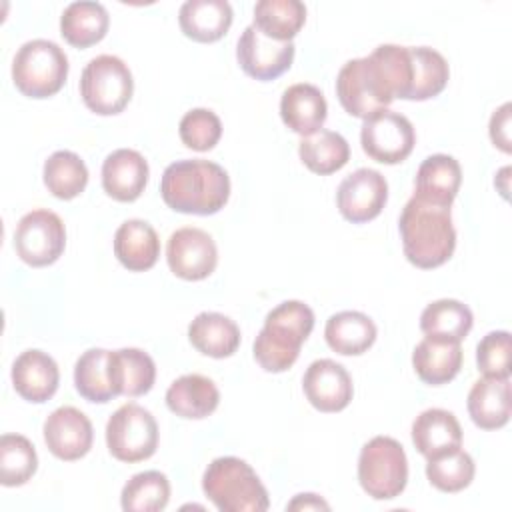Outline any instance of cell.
Returning a JSON list of instances; mask_svg holds the SVG:
<instances>
[{"instance_id": "obj_15", "label": "cell", "mask_w": 512, "mask_h": 512, "mask_svg": "<svg viewBox=\"0 0 512 512\" xmlns=\"http://www.w3.org/2000/svg\"><path fill=\"white\" fill-rule=\"evenodd\" d=\"M44 442L48 450L66 462L80 460L92 448L94 430L90 418L74 406L56 408L44 422Z\"/></svg>"}, {"instance_id": "obj_4", "label": "cell", "mask_w": 512, "mask_h": 512, "mask_svg": "<svg viewBox=\"0 0 512 512\" xmlns=\"http://www.w3.org/2000/svg\"><path fill=\"white\" fill-rule=\"evenodd\" d=\"M202 490L222 512H264L270 506L254 468L236 456L214 458L204 470Z\"/></svg>"}, {"instance_id": "obj_2", "label": "cell", "mask_w": 512, "mask_h": 512, "mask_svg": "<svg viewBox=\"0 0 512 512\" xmlns=\"http://www.w3.org/2000/svg\"><path fill=\"white\" fill-rule=\"evenodd\" d=\"M398 230L404 256L416 268H438L454 254L456 230L450 208L434 206L412 196L402 208Z\"/></svg>"}, {"instance_id": "obj_3", "label": "cell", "mask_w": 512, "mask_h": 512, "mask_svg": "<svg viewBox=\"0 0 512 512\" xmlns=\"http://www.w3.org/2000/svg\"><path fill=\"white\" fill-rule=\"evenodd\" d=\"M314 328V312L300 300H286L272 308L254 340V358L262 370L278 374L288 370Z\"/></svg>"}, {"instance_id": "obj_38", "label": "cell", "mask_w": 512, "mask_h": 512, "mask_svg": "<svg viewBox=\"0 0 512 512\" xmlns=\"http://www.w3.org/2000/svg\"><path fill=\"white\" fill-rule=\"evenodd\" d=\"M38 468L34 444L22 434H4L0 438V482L8 488L26 484Z\"/></svg>"}, {"instance_id": "obj_32", "label": "cell", "mask_w": 512, "mask_h": 512, "mask_svg": "<svg viewBox=\"0 0 512 512\" xmlns=\"http://www.w3.org/2000/svg\"><path fill=\"white\" fill-rule=\"evenodd\" d=\"M306 22V6L300 0H260L254 4L256 30L276 42H292Z\"/></svg>"}, {"instance_id": "obj_31", "label": "cell", "mask_w": 512, "mask_h": 512, "mask_svg": "<svg viewBox=\"0 0 512 512\" xmlns=\"http://www.w3.org/2000/svg\"><path fill=\"white\" fill-rule=\"evenodd\" d=\"M110 26L108 10L100 2H72L60 16L62 38L76 48H88L100 42Z\"/></svg>"}, {"instance_id": "obj_34", "label": "cell", "mask_w": 512, "mask_h": 512, "mask_svg": "<svg viewBox=\"0 0 512 512\" xmlns=\"http://www.w3.org/2000/svg\"><path fill=\"white\" fill-rule=\"evenodd\" d=\"M74 386L78 394L88 402H110L116 398L112 368H110V350L90 348L86 350L74 366Z\"/></svg>"}, {"instance_id": "obj_5", "label": "cell", "mask_w": 512, "mask_h": 512, "mask_svg": "<svg viewBox=\"0 0 512 512\" xmlns=\"http://www.w3.org/2000/svg\"><path fill=\"white\" fill-rule=\"evenodd\" d=\"M336 96L350 116L362 120L386 110L394 100L390 80L374 52L364 58H352L340 68Z\"/></svg>"}, {"instance_id": "obj_10", "label": "cell", "mask_w": 512, "mask_h": 512, "mask_svg": "<svg viewBox=\"0 0 512 512\" xmlns=\"http://www.w3.org/2000/svg\"><path fill=\"white\" fill-rule=\"evenodd\" d=\"M66 246L62 218L46 208L24 214L14 230V248L22 262L34 268L54 264Z\"/></svg>"}, {"instance_id": "obj_43", "label": "cell", "mask_w": 512, "mask_h": 512, "mask_svg": "<svg viewBox=\"0 0 512 512\" xmlns=\"http://www.w3.org/2000/svg\"><path fill=\"white\" fill-rule=\"evenodd\" d=\"M286 510H330V504L322 500L318 494L306 492V494H296L294 500L286 504Z\"/></svg>"}, {"instance_id": "obj_13", "label": "cell", "mask_w": 512, "mask_h": 512, "mask_svg": "<svg viewBox=\"0 0 512 512\" xmlns=\"http://www.w3.org/2000/svg\"><path fill=\"white\" fill-rule=\"evenodd\" d=\"M388 200L386 178L372 168H358L348 174L336 192V206L340 214L352 224L374 220Z\"/></svg>"}, {"instance_id": "obj_24", "label": "cell", "mask_w": 512, "mask_h": 512, "mask_svg": "<svg viewBox=\"0 0 512 512\" xmlns=\"http://www.w3.org/2000/svg\"><path fill=\"white\" fill-rule=\"evenodd\" d=\"M232 6L226 0H188L180 6L178 24L194 42H216L232 26Z\"/></svg>"}, {"instance_id": "obj_33", "label": "cell", "mask_w": 512, "mask_h": 512, "mask_svg": "<svg viewBox=\"0 0 512 512\" xmlns=\"http://www.w3.org/2000/svg\"><path fill=\"white\" fill-rule=\"evenodd\" d=\"M298 156L310 172L326 176L346 166L350 158V146L342 134L322 128L300 140Z\"/></svg>"}, {"instance_id": "obj_7", "label": "cell", "mask_w": 512, "mask_h": 512, "mask_svg": "<svg viewBox=\"0 0 512 512\" xmlns=\"http://www.w3.org/2000/svg\"><path fill=\"white\" fill-rule=\"evenodd\" d=\"M358 482L374 500L400 496L408 482V458L402 444L390 436L368 440L358 458Z\"/></svg>"}, {"instance_id": "obj_39", "label": "cell", "mask_w": 512, "mask_h": 512, "mask_svg": "<svg viewBox=\"0 0 512 512\" xmlns=\"http://www.w3.org/2000/svg\"><path fill=\"white\" fill-rule=\"evenodd\" d=\"M474 460L462 448L448 450L428 460L426 478L440 492H460L474 480Z\"/></svg>"}, {"instance_id": "obj_6", "label": "cell", "mask_w": 512, "mask_h": 512, "mask_svg": "<svg viewBox=\"0 0 512 512\" xmlns=\"http://www.w3.org/2000/svg\"><path fill=\"white\" fill-rule=\"evenodd\" d=\"M68 78V56L44 38L24 42L12 60L14 86L28 98H50Z\"/></svg>"}, {"instance_id": "obj_35", "label": "cell", "mask_w": 512, "mask_h": 512, "mask_svg": "<svg viewBox=\"0 0 512 512\" xmlns=\"http://www.w3.org/2000/svg\"><path fill=\"white\" fill-rule=\"evenodd\" d=\"M44 184L52 196L72 200L84 192L88 184V168L78 154L56 150L44 162Z\"/></svg>"}, {"instance_id": "obj_25", "label": "cell", "mask_w": 512, "mask_h": 512, "mask_svg": "<svg viewBox=\"0 0 512 512\" xmlns=\"http://www.w3.org/2000/svg\"><path fill=\"white\" fill-rule=\"evenodd\" d=\"M114 254L130 272L150 270L160 256L156 230L138 218L122 222L114 234Z\"/></svg>"}, {"instance_id": "obj_26", "label": "cell", "mask_w": 512, "mask_h": 512, "mask_svg": "<svg viewBox=\"0 0 512 512\" xmlns=\"http://www.w3.org/2000/svg\"><path fill=\"white\" fill-rule=\"evenodd\" d=\"M188 340L204 356L228 358L240 346V328L220 312H200L188 326Z\"/></svg>"}, {"instance_id": "obj_16", "label": "cell", "mask_w": 512, "mask_h": 512, "mask_svg": "<svg viewBox=\"0 0 512 512\" xmlns=\"http://www.w3.org/2000/svg\"><path fill=\"white\" fill-rule=\"evenodd\" d=\"M302 390L306 400L320 412L344 410L354 394V384L348 370L330 360H314L302 378Z\"/></svg>"}, {"instance_id": "obj_18", "label": "cell", "mask_w": 512, "mask_h": 512, "mask_svg": "<svg viewBox=\"0 0 512 512\" xmlns=\"http://www.w3.org/2000/svg\"><path fill=\"white\" fill-rule=\"evenodd\" d=\"M148 162L138 150L118 148L102 164V188L118 202H134L146 188Z\"/></svg>"}, {"instance_id": "obj_8", "label": "cell", "mask_w": 512, "mask_h": 512, "mask_svg": "<svg viewBox=\"0 0 512 512\" xmlns=\"http://www.w3.org/2000/svg\"><path fill=\"white\" fill-rule=\"evenodd\" d=\"M134 92V80L130 68L112 54H100L92 58L80 78V96L86 108L100 116L120 114Z\"/></svg>"}, {"instance_id": "obj_11", "label": "cell", "mask_w": 512, "mask_h": 512, "mask_svg": "<svg viewBox=\"0 0 512 512\" xmlns=\"http://www.w3.org/2000/svg\"><path fill=\"white\" fill-rule=\"evenodd\" d=\"M360 144L372 160L380 164H400L412 154L416 132L404 114L386 108L364 120Z\"/></svg>"}, {"instance_id": "obj_23", "label": "cell", "mask_w": 512, "mask_h": 512, "mask_svg": "<svg viewBox=\"0 0 512 512\" xmlns=\"http://www.w3.org/2000/svg\"><path fill=\"white\" fill-rule=\"evenodd\" d=\"M412 442L426 458H434L448 450L460 448L462 428L456 416L444 408H428L412 422Z\"/></svg>"}, {"instance_id": "obj_21", "label": "cell", "mask_w": 512, "mask_h": 512, "mask_svg": "<svg viewBox=\"0 0 512 512\" xmlns=\"http://www.w3.org/2000/svg\"><path fill=\"white\" fill-rule=\"evenodd\" d=\"M512 412L510 378L476 380L468 392V414L482 430H498L508 424Z\"/></svg>"}, {"instance_id": "obj_9", "label": "cell", "mask_w": 512, "mask_h": 512, "mask_svg": "<svg viewBox=\"0 0 512 512\" xmlns=\"http://www.w3.org/2000/svg\"><path fill=\"white\" fill-rule=\"evenodd\" d=\"M106 446L120 462L148 460L158 448V424L152 412L136 402L122 404L106 422Z\"/></svg>"}, {"instance_id": "obj_41", "label": "cell", "mask_w": 512, "mask_h": 512, "mask_svg": "<svg viewBox=\"0 0 512 512\" xmlns=\"http://www.w3.org/2000/svg\"><path fill=\"white\" fill-rule=\"evenodd\" d=\"M510 332H488L476 346V364L486 378H510Z\"/></svg>"}, {"instance_id": "obj_40", "label": "cell", "mask_w": 512, "mask_h": 512, "mask_svg": "<svg viewBox=\"0 0 512 512\" xmlns=\"http://www.w3.org/2000/svg\"><path fill=\"white\" fill-rule=\"evenodd\" d=\"M178 132L186 148L208 152L218 144L222 136V122L216 112L208 108H194L182 116Z\"/></svg>"}, {"instance_id": "obj_19", "label": "cell", "mask_w": 512, "mask_h": 512, "mask_svg": "<svg viewBox=\"0 0 512 512\" xmlns=\"http://www.w3.org/2000/svg\"><path fill=\"white\" fill-rule=\"evenodd\" d=\"M462 184V168L454 156L432 154L418 166L414 196L422 202L450 208Z\"/></svg>"}, {"instance_id": "obj_17", "label": "cell", "mask_w": 512, "mask_h": 512, "mask_svg": "<svg viewBox=\"0 0 512 512\" xmlns=\"http://www.w3.org/2000/svg\"><path fill=\"white\" fill-rule=\"evenodd\" d=\"M12 386L28 402L42 404L50 400L60 382V370L54 358L42 350H24L12 364Z\"/></svg>"}, {"instance_id": "obj_30", "label": "cell", "mask_w": 512, "mask_h": 512, "mask_svg": "<svg viewBox=\"0 0 512 512\" xmlns=\"http://www.w3.org/2000/svg\"><path fill=\"white\" fill-rule=\"evenodd\" d=\"M110 368L116 396H142L154 386V360L140 348L110 350Z\"/></svg>"}, {"instance_id": "obj_42", "label": "cell", "mask_w": 512, "mask_h": 512, "mask_svg": "<svg viewBox=\"0 0 512 512\" xmlns=\"http://www.w3.org/2000/svg\"><path fill=\"white\" fill-rule=\"evenodd\" d=\"M510 102H504L490 118V140L496 148L510 154Z\"/></svg>"}, {"instance_id": "obj_12", "label": "cell", "mask_w": 512, "mask_h": 512, "mask_svg": "<svg viewBox=\"0 0 512 512\" xmlns=\"http://www.w3.org/2000/svg\"><path fill=\"white\" fill-rule=\"evenodd\" d=\"M166 262L182 280H204L216 270L218 248L208 232L194 226L178 228L168 238Z\"/></svg>"}, {"instance_id": "obj_37", "label": "cell", "mask_w": 512, "mask_h": 512, "mask_svg": "<svg viewBox=\"0 0 512 512\" xmlns=\"http://www.w3.org/2000/svg\"><path fill=\"white\" fill-rule=\"evenodd\" d=\"M170 500V482L160 470L134 474L122 488L120 504L126 512H158Z\"/></svg>"}, {"instance_id": "obj_14", "label": "cell", "mask_w": 512, "mask_h": 512, "mask_svg": "<svg viewBox=\"0 0 512 512\" xmlns=\"http://www.w3.org/2000/svg\"><path fill=\"white\" fill-rule=\"evenodd\" d=\"M294 42H276L246 26L236 44V58L244 74L254 80L268 82L282 76L294 62Z\"/></svg>"}, {"instance_id": "obj_36", "label": "cell", "mask_w": 512, "mask_h": 512, "mask_svg": "<svg viewBox=\"0 0 512 512\" xmlns=\"http://www.w3.org/2000/svg\"><path fill=\"white\" fill-rule=\"evenodd\" d=\"M412 56V88L408 100H428L438 96L450 78L446 58L428 46H410Z\"/></svg>"}, {"instance_id": "obj_22", "label": "cell", "mask_w": 512, "mask_h": 512, "mask_svg": "<svg viewBox=\"0 0 512 512\" xmlns=\"http://www.w3.org/2000/svg\"><path fill=\"white\" fill-rule=\"evenodd\" d=\"M218 404L220 392L216 384L202 374H184L166 390V406L180 418L202 420L210 416Z\"/></svg>"}, {"instance_id": "obj_28", "label": "cell", "mask_w": 512, "mask_h": 512, "mask_svg": "<svg viewBox=\"0 0 512 512\" xmlns=\"http://www.w3.org/2000/svg\"><path fill=\"white\" fill-rule=\"evenodd\" d=\"M376 324L370 316L358 310L336 312L326 320V344L342 356H360L376 340Z\"/></svg>"}, {"instance_id": "obj_29", "label": "cell", "mask_w": 512, "mask_h": 512, "mask_svg": "<svg viewBox=\"0 0 512 512\" xmlns=\"http://www.w3.org/2000/svg\"><path fill=\"white\" fill-rule=\"evenodd\" d=\"M472 324V310L454 298L436 300L420 314V330L426 338L440 342H462L472 330Z\"/></svg>"}, {"instance_id": "obj_20", "label": "cell", "mask_w": 512, "mask_h": 512, "mask_svg": "<svg viewBox=\"0 0 512 512\" xmlns=\"http://www.w3.org/2000/svg\"><path fill=\"white\" fill-rule=\"evenodd\" d=\"M280 116L292 132L304 138L322 130L328 116V104L318 86L298 82L284 90L280 98Z\"/></svg>"}, {"instance_id": "obj_1", "label": "cell", "mask_w": 512, "mask_h": 512, "mask_svg": "<svg viewBox=\"0 0 512 512\" xmlns=\"http://www.w3.org/2000/svg\"><path fill=\"white\" fill-rule=\"evenodd\" d=\"M160 194L168 208L182 214L210 216L220 212L230 198L228 172L210 160H178L166 166Z\"/></svg>"}, {"instance_id": "obj_27", "label": "cell", "mask_w": 512, "mask_h": 512, "mask_svg": "<svg viewBox=\"0 0 512 512\" xmlns=\"http://www.w3.org/2000/svg\"><path fill=\"white\" fill-rule=\"evenodd\" d=\"M460 342H440L424 338L412 352V366L418 378L430 386H442L456 378L462 368Z\"/></svg>"}]
</instances>
